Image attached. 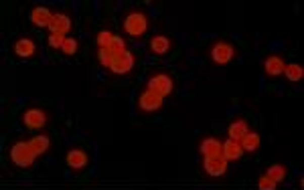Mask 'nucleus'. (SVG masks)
Masks as SVG:
<instances>
[{
  "label": "nucleus",
  "mask_w": 304,
  "mask_h": 190,
  "mask_svg": "<svg viewBox=\"0 0 304 190\" xmlns=\"http://www.w3.org/2000/svg\"><path fill=\"white\" fill-rule=\"evenodd\" d=\"M11 158H13V162H15L17 166L27 168V166H31V164L35 162L37 154L33 152V148H31V144H29V142H21V144H17V146L13 148Z\"/></svg>",
  "instance_id": "1"
},
{
  "label": "nucleus",
  "mask_w": 304,
  "mask_h": 190,
  "mask_svg": "<svg viewBox=\"0 0 304 190\" xmlns=\"http://www.w3.org/2000/svg\"><path fill=\"white\" fill-rule=\"evenodd\" d=\"M124 29H126V33L132 35V37H142V35L146 33V29H148L146 17H144L142 13H132V15H128L126 21H124Z\"/></svg>",
  "instance_id": "2"
},
{
  "label": "nucleus",
  "mask_w": 304,
  "mask_h": 190,
  "mask_svg": "<svg viewBox=\"0 0 304 190\" xmlns=\"http://www.w3.org/2000/svg\"><path fill=\"white\" fill-rule=\"evenodd\" d=\"M148 89H152V91H157L159 95H163V97H167V95H171L173 93V79L169 77V75H155L150 81H148Z\"/></svg>",
  "instance_id": "3"
},
{
  "label": "nucleus",
  "mask_w": 304,
  "mask_h": 190,
  "mask_svg": "<svg viewBox=\"0 0 304 190\" xmlns=\"http://www.w3.org/2000/svg\"><path fill=\"white\" fill-rule=\"evenodd\" d=\"M132 67H134V55H132L130 51H124V53H118V55H116V59H114V63H112L110 69H112L116 75H124V73H128Z\"/></svg>",
  "instance_id": "4"
},
{
  "label": "nucleus",
  "mask_w": 304,
  "mask_h": 190,
  "mask_svg": "<svg viewBox=\"0 0 304 190\" xmlns=\"http://www.w3.org/2000/svg\"><path fill=\"white\" fill-rule=\"evenodd\" d=\"M161 105H163V95H159L157 91L146 89L140 95V107L144 111H157V109H161Z\"/></svg>",
  "instance_id": "5"
},
{
  "label": "nucleus",
  "mask_w": 304,
  "mask_h": 190,
  "mask_svg": "<svg viewBox=\"0 0 304 190\" xmlns=\"http://www.w3.org/2000/svg\"><path fill=\"white\" fill-rule=\"evenodd\" d=\"M233 53L235 51H233V47L229 43H217L213 47V51H211V57H213V61L217 65H225V63H229L233 59Z\"/></svg>",
  "instance_id": "6"
},
{
  "label": "nucleus",
  "mask_w": 304,
  "mask_h": 190,
  "mask_svg": "<svg viewBox=\"0 0 304 190\" xmlns=\"http://www.w3.org/2000/svg\"><path fill=\"white\" fill-rule=\"evenodd\" d=\"M227 170V160L223 156H211L205 158V172L209 176H223Z\"/></svg>",
  "instance_id": "7"
},
{
  "label": "nucleus",
  "mask_w": 304,
  "mask_h": 190,
  "mask_svg": "<svg viewBox=\"0 0 304 190\" xmlns=\"http://www.w3.org/2000/svg\"><path fill=\"white\" fill-rule=\"evenodd\" d=\"M45 121H47V115H45V111H43V109H29V111L25 113V125H27V128H31V130H39V128H43V125H45Z\"/></svg>",
  "instance_id": "8"
},
{
  "label": "nucleus",
  "mask_w": 304,
  "mask_h": 190,
  "mask_svg": "<svg viewBox=\"0 0 304 190\" xmlns=\"http://www.w3.org/2000/svg\"><path fill=\"white\" fill-rule=\"evenodd\" d=\"M49 29H51V35H63L65 37V33L71 29V21L65 15H53Z\"/></svg>",
  "instance_id": "9"
},
{
  "label": "nucleus",
  "mask_w": 304,
  "mask_h": 190,
  "mask_svg": "<svg viewBox=\"0 0 304 190\" xmlns=\"http://www.w3.org/2000/svg\"><path fill=\"white\" fill-rule=\"evenodd\" d=\"M221 150H223V144H221L219 140H215V138H207V140H203V144H201V154H203L205 158L221 156Z\"/></svg>",
  "instance_id": "10"
},
{
  "label": "nucleus",
  "mask_w": 304,
  "mask_h": 190,
  "mask_svg": "<svg viewBox=\"0 0 304 190\" xmlns=\"http://www.w3.org/2000/svg\"><path fill=\"white\" fill-rule=\"evenodd\" d=\"M51 19H53V15H51V11L45 9V7H37V9L31 13V21H33L37 27H49Z\"/></svg>",
  "instance_id": "11"
},
{
  "label": "nucleus",
  "mask_w": 304,
  "mask_h": 190,
  "mask_svg": "<svg viewBox=\"0 0 304 190\" xmlns=\"http://www.w3.org/2000/svg\"><path fill=\"white\" fill-rule=\"evenodd\" d=\"M284 69H286V63H284L282 57H276V55H274V57H268V59H266V73H268V75H272V77L282 75Z\"/></svg>",
  "instance_id": "12"
},
{
  "label": "nucleus",
  "mask_w": 304,
  "mask_h": 190,
  "mask_svg": "<svg viewBox=\"0 0 304 190\" xmlns=\"http://www.w3.org/2000/svg\"><path fill=\"white\" fill-rule=\"evenodd\" d=\"M241 146H239V142H233V140H227L225 144H223V150H221V156L225 158V160H239L241 158Z\"/></svg>",
  "instance_id": "13"
},
{
  "label": "nucleus",
  "mask_w": 304,
  "mask_h": 190,
  "mask_svg": "<svg viewBox=\"0 0 304 190\" xmlns=\"http://www.w3.org/2000/svg\"><path fill=\"white\" fill-rule=\"evenodd\" d=\"M67 164H69L71 168L79 170V168H83V166L87 164V154L81 152V150H71V152L67 154Z\"/></svg>",
  "instance_id": "14"
},
{
  "label": "nucleus",
  "mask_w": 304,
  "mask_h": 190,
  "mask_svg": "<svg viewBox=\"0 0 304 190\" xmlns=\"http://www.w3.org/2000/svg\"><path fill=\"white\" fill-rule=\"evenodd\" d=\"M245 134H247V123H245L243 119H237V121H233V123L229 125V140L239 142Z\"/></svg>",
  "instance_id": "15"
},
{
  "label": "nucleus",
  "mask_w": 304,
  "mask_h": 190,
  "mask_svg": "<svg viewBox=\"0 0 304 190\" xmlns=\"http://www.w3.org/2000/svg\"><path fill=\"white\" fill-rule=\"evenodd\" d=\"M15 53L19 57H31V55H35V43L31 39H21L15 45Z\"/></svg>",
  "instance_id": "16"
},
{
  "label": "nucleus",
  "mask_w": 304,
  "mask_h": 190,
  "mask_svg": "<svg viewBox=\"0 0 304 190\" xmlns=\"http://www.w3.org/2000/svg\"><path fill=\"white\" fill-rule=\"evenodd\" d=\"M150 49H152V53H157V55H165L171 49V41L167 37H155L150 41Z\"/></svg>",
  "instance_id": "17"
},
{
  "label": "nucleus",
  "mask_w": 304,
  "mask_h": 190,
  "mask_svg": "<svg viewBox=\"0 0 304 190\" xmlns=\"http://www.w3.org/2000/svg\"><path fill=\"white\" fill-rule=\"evenodd\" d=\"M241 144V150H247V152H254V150H258L260 148V136L258 134H254V132H247L241 140H239Z\"/></svg>",
  "instance_id": "18"
},
{
  "label": "nucleus",
  "mask_w": 304,
  "mask_h": 190,
  "mask_svg": "<svg viewBox=\"0 0 304 190\" xmlns=\"http://www.w3.org/2000/svg\"><path fill=\"white\" fill-rule=\"evenodd\" d=\"M31 148H33V152L37 154V156H41L47 148H49V138H45V136H37V138H33L31 142Z\"/></svg>",
  "instance_id": "19"
},
{
  "label": "nucleus",
  "mask_w": 304,
  "mask_h": 190,
  "mask_svg": "<svg viewBox=\"0 0 304 190\" xmlns=\"http://www.w3.org/2000/svg\"><path fill=\"white\" fill-rule=\"evenodd\" d=\"M284 75H286L290 81H300V79H302V75H304V69H302L300 65L292 63V65H286V69H284Z\"/></svg>",
  "instance_id": "20"
},
{
  "label": "nucleus",
  "mask_w": 304,
  "mask_h": 190,
  "mask_svg": "<svg viewBox=\"0 0 304 190\" xmlns=\"http://www.w3.org/2000/svg\"><path fill=\"white\" fill-rule=\"evenodd\" d=\"M266 176H268V178H272L274 182H282V180L286 178V168H284V166H280V164H274V166H270V168H268Z\"/></svg>",
  "instance_id": "21"
},
{
  "label": "nucleus",
  "mask_w": 304,
  "mask_h": 190,
  "mask_svg": "<svg viewBox=\"0 0 304 190\" xmlns=\"http://www.w3.org/2000/svg\"><path fill=\"white\" fill-rule=\"evenodd\" d=\"M97 59H99V63H102L104 67H112V63H114V59H116V53H114L112 49H99V51H97Z\"/></svg>",
  "instance_id": "22"
},
{
  "label": "nucleus",
  "mask_w": 304,
  "mask_h": 190,
  "mask_svg": "<svg viewBox=\"0 0 304 190\" xmlns=\"http://www.w3.org/2000/svg\"><path fill=\"white\" fill-rule=\"evenodd\" d=\"M112 39H114V35H112V33H108V31L99 33V35H97V45H99V49H110Z\"/></svg>",
  "instance_id": "23"
},
{
  "label": "nucleus",
  "mask_w": 304,
  "mask_h": 190,
  "mask_svg": "<svg viewBox=\"0 0 304 190\" xmlns=\"http://www.w3.org/2000/svg\"><path fill=\"white\" fill-rule=\"evenodd\" d=\"M124 45H126V43H124V39H122V37H114V39H112L110 49L118 55V53H124V51H126V47H124Z\"/></svg>",
  "instance_id": "24"
},
{
  "label": "nucleus",
  "mask_w": 304,
  "mask_h": 190,
  "mask_svg": "<svg viewBox=\"0 0 304 190\" xmlns=\"http://www.w3.org/2000/svg\"><path fill=\"white\" fill-rule=\"evenodd\" d=\"M61 51H63L65 55H73V53L77 51V41H75V39H65V43H63V47H61Z\"/></svg>",
  "instance_id": "25"
},
{
  "label": "nucleus",
  "mask_w": 304,
  "mask_h": 190,
  "mask_svg": "<svg viewBox=\"0 0 304 190\" xmlns=\"http://www.w3.org/2000/svg\"><path fill=\"white\" fill-rule=\"evenodd\" d=\"M63 43H65V37H63V35H51V37H49V47H53V49H61Z\"/></svg>",
  "instance_id": "26"
},
{
  "label": "nucleus",
  "mask_w": 304,
  "mask_h": 190,
  "mask_svg": "<svg viewBox=\"0 0 304 190\" xmlns=\"http://www.w3.org/2000/svg\"><path fill=\"white\" fill-rule=\"evenodd\" d=\"M260 188H262V190H274V188H276V182H274L272 178H268V176H262V178H260Z\"/></svg>",
  "instance_id": "27"
}]
</instances>
